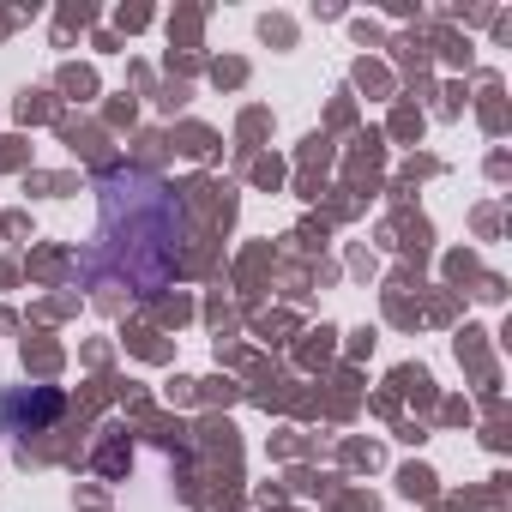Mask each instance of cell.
Segmentation results:
<instances>
[{
    "instance_id": "1",
    "label": "cell",
    "mask_w": 512,
    "mask_h": 512,
    "mask_svg": "<svg viewBox=\"0 0 512 512\" xmlns=\"http://www.w3.org/2000/svg\"><path fill=\"white\" fill-rule=\"evenodd\" d=\"M181 235H187V217H181L175 193L157 175L109 169L103 175V223H97L91 278L121 284L133 296H157L181 266Z\"/></svg>"
},
{
    "instance_id": "2",
    "label": "cell",
    "mask_w": 512,
    "mask_h": 512,
    "mask_svg": "<svg viewBox=\"0 0 512 512\" xmlns=\"http://www.w3.org/2000/svg\"><path fill=\"white\" fill-rule=\"evenodd\" d=\"M55 416H61V392L55 386H31V392H7V398H0V428H7V434L49 428Z\"/></svg>"
}]
</instances>
